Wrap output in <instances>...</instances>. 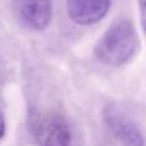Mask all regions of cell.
<instances>
[{
  "mask_svg": "<svg viewBox=\"0 0 146 146\" xmlns=\"http://www.w3.org/2000/svg\"><path fill=\"white\" fill-rule=\"evenodd\" d=\"M140 48V37L129 19H118L103 33L95 46V56L109 67H121L133 59Z\"/></svg>",
  "mask_w": 146,
  "mask_h": 146,
  "instance_id": "cell-1",
  "label": "cell"
},
{
  "mask_svg": "<svg viewBox=\"0 0 146 146\" xmlns=\"http://www.w3.org/2000/svg\"><path fill=\"white\" fill-rule=\"evenodd\" d=\"M31 132L40 145L66 146L72 141L67 121L55 111L35 114L31 119Z\"/></svg>",
  "mask_w": 146,
  "mask_h": 146,
  "instance_id": "cell-2",
  "label": "cell"
},
{
  "mask_svg": "<svg viewBox=\"0 0 146 146\" xmlns=\"http://www.w3.org/2000/svg\"><path fill=\"white\" fill-rule=\"evenodd\" d=\"M22 22L33 31H44L53 19V0H17Z\"/></svg>",
  "mask_w": 146,
  "mask_h": 146,
  "instance_id": "cell-3",
  "label": "cell"
},
{
  "mask_svg": "<svg viewBox=\"0 0 146 146\" xmlns=\"http://www.w3.org/2000/svg\"><path fill=\"white\" fill-rule=\"evenodd\" d=\"M110 5L111 0H67V12L74 23L91 26L105 17Z\"/></svg>",
  "mask_w": 146,
  "mask_h": 146,
  "instance_id": "cell-4",
  "label": "cell"
},
{
  "mask_svg": "<svg viewBox=\"0 0 146 146\" xmlns=\"http://www.w3.org/2000/svg\"><path fill=\"white\" fill-rule=\"evenodd\" d=\"M105 123L108 124V128L110 129L113 136L121 140L123 144L137 146L145 144L144 137L135 123L119 115L115 111H108L105 114Z\"/></svg>",
  "mask_w": 146,
  "mask_h": 146,
  "instance_id": "cell-5",
  "label": "cell"
},
{
  "mask_svg": "<svg viewBox=\"0 0 146 146\" xmlns=\"http://www.w3.org/2000/svg\"><path fill=\"white\" fill-rule=\"evenodd\" d=\"M140 12H141L142 27H144V31L146 33V0H141V3H140Z\"/></svg>",
  "mask_w": 146,
  "mask_h": 146,
  "instance_id": "cell-6",
  "label": "cell"
},
{
  "mask_svg": "<svg viewBox=\"0 0 146 146\" xmlns=\"http://www.w3.org/2000/svg\"><path fill=\"white\" fill-rule=\"evenodd\" d=\"M5 135V119L3 117V114L0 113V140L4 137Z\"/></svg>",
  "mask_w": 146,
  "mask_h": 146,
  "instance_id": "cell-7",
  "label": "cell"
}]
</instances>
